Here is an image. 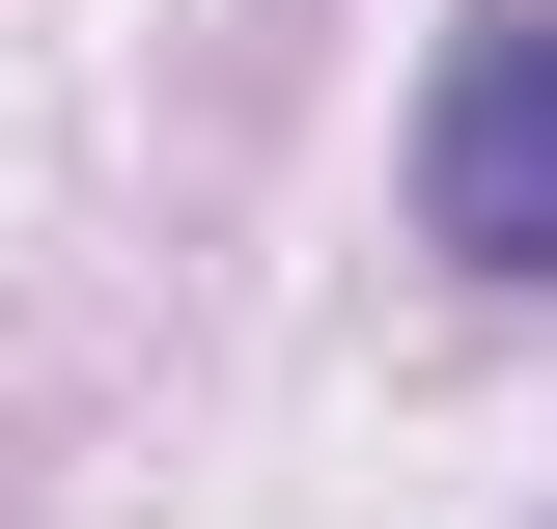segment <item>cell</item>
<instances>
[{"instance_id": "obj_1", "label": "cell", "mask_w": 557, "mask_h": 529, "mask_svg": "<svg viewBox=\"0 0 557 529\" xmlns=\"http://www.w3.org/2000/svg\"><path fill=\"white\" fill-rule=\"evenodd\" d=\"M418 251L557 279V0H474L446 84H418Z\"/></svg>"}]
</instances>
